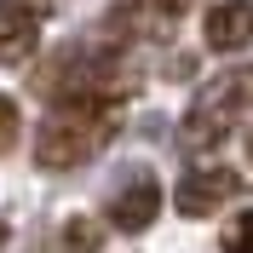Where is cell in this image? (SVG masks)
Returning a JSON list of instances; mask_svg holds the SVG:
<instances>
[{"instance_id": "obj_1", "label": "cell", "mask_w": 253, "mask_h": 253, "mask_svg": "<svg viewBox=\"0 0 253 253\" xmlns=\"http://www.w3.org/2000/svg\"><path fill=\"white\" fill-rule=\"evenodd\" d=\"M110 126L115 115L98 110V104H63L58 115L35 126V161L63 173V167H81V161H92L104 144H110Z\"/></svg>"}, {"instance_id": "obj_2", "label": "cell", "mask_w": 253, "mask_h": 253, "mask_svg": "<svg viewBox=\"0 0 253 253\" xmlns=\"http://www.w3.org/2000/svg\"><path fill=\"white\" fill-rule=\"evenodd\" d=\"M242 115H248V69H230L196 92L184 126H178V144L184 150H219L230 132H242Z\"/></svg>"}, {"instance_id": "obj_3", "label": "cell", "mask_w": 253, "mask_h": 253, "mask_svg": "<svg viewBox=\"0 0 253 253\" xmlns=\"http://www.w3.org/2000/svg\"><path fill=\"white\" fill-rule=\"evenodd\" d=\"M242 196V173H230V167H196V173L178 178L173 202L178 213H190V219H207V213H219L224 202H236Z\"/></svg>"}, {"instance_id": "obj_4", "label": "cell", "mask_w": 253, "mask_h": 253, "mask_svg": "<svg viewBox=\"0 0 253 253\" xmlns=\"http://www.w3.org/2000/svg\"><path fill=\"white\" fill-rule=\"evenodd\" d=\"M156 213H161V184L150 173H132L115 190V202H110V224L115 230H144V224H156Z\"/></svg>"}, {"instance_id": "obj_5", "label": "cell", "mask_w": 253, "mask_h": 253, "mask_svg": "<svg viewBox=\"0 0 253 253\" xmlns=\"http://www.w3.org/2000/svg\"><path fill=\"white\" fill-rule=\"evenodd\" d=\"M253 41V6L248 0H219L207 12V46L213 52H242Z\"/></svg>"}, {"instance_id": "obj_6", "label": "cell", "mask_w": 253, "mask_h": 253, "mask_svg": "<svg viewBox=\"0 0 253 253\" xmlns=\"http://www.w3.org/2000/svg\"><path fill=\"white\" fill-rule=\"evenodd\" d=\"M35 35H41V17L0 0V63H23L35 52Z\"/></svg>"}, {"instance_id": "obj_7", "label": "cell", "mask_w": 253, "mask_h": 253, "mask_svg": "<svg viewBox=\"0 0 253 253\" xmlns=\"http://www.w3.org/2000/svg\"><path fill=\"white\" fill-rule=\"evenodd\" d=\"M98 242H104V230H98L92 219H69L63 224V248L69 253H98Z\"/></svg>"}, {"instance_id": "obj_8", "label": "cell", "mask_w": 253, "mask_h": 253, "mask_svg": "<svg viewBox=\"0 0 253 253\" xmlns=\"http://www.w3.org/2000/svg\"><path fill=\"white\" fill-rule=\"evenodd\" d=\"M17 132H23V115H17L12 98L0 92V156H6V150H17Z\"/></svg>"}, {"instance_id": "obj_9", "label": "cell", "mask_w": 253, "mask_h": 253, "mask_svg": "<svg viewBox=\"0 0 253 253\" xmlns=\"http://www.w3.org/2000/svg\"><path fill=\"white\" fill-rule=\"evenodd\" d=\"M248 213H242V219H230V230H224V253H248Z\"/></svg>"}, {"instance_id": "obj_10", "label": "cell", "mask_w": 253, "mask_h": 253, "mask_svg": "<svg viewBox=\"0 0 253 253\" xmlns=\"http://www.w3.org/2000/svg\"><path fill=\"white\" fill-rule=\"evenodd\" d=\"M12 6H23V12H35V17H46V6H52V0H12Z\"/></svg>"}, {"instance_id": "obj_11", "label": "cell", "mask_w": 253, "mask_h": 253, "mask_svg": "<svg viewBox=\"0 0 253 253\" xmlns=\"http://www.w3.org/2000/svg\"><path fill=\"white\" fill-rule=\"evenodd\" d=\"M156 6H161V12H167V17H178V12H184V6H196V0H156Z\"/></svg>"}, {"instance_id": "obj_12", "label": "cell", "mask_w": 253, "mask_h": 253, "mask_svg": "<svg viewBox=\"0 0 253 253\" xmlns=\"http://www.w3.org/2000/svg\"><path fill=\"white\" fill-rule=\"evenodd\" d=\"M0 248H6V219H0Z\"/></svg>"}]
</instances>
